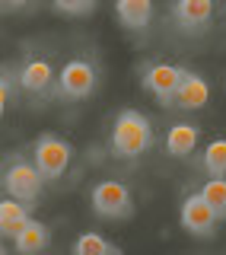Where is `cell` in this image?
<instances>
[{"label": "cell", "instance_id": "obj_1", "mask_svg": "<svg viewBox=\"0 0 226 255\" xmlns=\"http://www.w3.org/2000/svg\"><path fill=\"white\" fill-rule=\"evenodd\" d=\"M153 140V125L140 109H121L109 128V153L115 159H137L150 153Z\"/></svg>", "mask_w": 226, "mask_h": 255}, {"label": "cell", "instance_id": "obj_2", "mask_svg": "<svg viewBox=\"0 0 226 255\" xmlns=\"http://www.w3.org/2000/svg\"><path fill=\"white\" fill-rule=\"evenodd\" d=\"M0 185H3V195L19 198V201H26V204H35L48 182H45V175L38 172V166H35L32 156L10 153L3 159V179H0Z\"/></svg>", "mask_w": 226, "mask_h": 255}, {"label": "cell", "instance_id": "obj_3", "mask_svg": "<svg viewBox=\"0 0 226 255\" xmlns=\"http://www.w3.org/2000/svg\"><path fill=\"white\" fill-rule=\"evenodd\" d=\"M99 90V67L90 58H70L58 70V83H54V96L64 102H80L90 99Z\"/></svg>", "mask_w": 226, "mask_h": 255}, {"label": "cell", "instance_id": "obj_4", "mask_svg": "<svg viewBox=\"0 0 226 255\" xmlns=\"http://www.w3.org/2000/svg\"><path fill=\"white\" fill-rule=\"evenodd\" d=\"M32 159H35L38 172L45 175V182L51 185L74 163V143L67 137H61V134H54V131H45L32 140Z\"/></svg>", "mask_w": 226, "mask_h": 255}, {"label": "cell", "instance_id": "obj_5", "mask_svg": "<svg viewBox=\"0 0 226 255\" xmlns=\"http://www.w3.org/2000/svg\"><path fill=\"white\" fill-rule=\"evenodd\" d=\"M90 207H93L96 217H102V220H131L137 211L131 188L118 179L96 182L90 188Z\"/></svg>", "mask_w": 226, "mask_h": 255}, {"label": "cell", "instance_id": "obj_6", "mask_svg": "<svg viewBox=\"0 0 226 255\" xmlns=\"http://www.w3.org/2000/svg\"><path fill=\"white\" fill-rule=\"evenodd\" d=\"M179 223L188 236L195 239H214L217 236V227H220V214L211 207L201 191H191V195L182 198V207H179Z\"/></svg>", "mask_w": 226, "mask_h": 255}, {"label": "cell", "instance_id": "obj_7", "mask_svg": "<svg viewBox=\"0 0 226 255\" xmlns=\"http://www.w3.org/2000/svg\"><path fill=\"white\" fill-rule=\"evenodd\" d=\"M182 77H185V67L182 64H169V61H153V64H147V67L140 70L143 90H147L163 109H172Z\"/></svg>", "mask_w": 226, "mask_h": 255}, {"label": "cell", "instance_id": "obj_8", "mask_svg": "<svg viewBox=\"0 0 226 255\" xmlns=\"http://www.w3.org/2000/svg\"><path fill=\"white\" fill-rule=\"evenodd\" d=\"M16 77H19V90L29 96H54V83H58V70L51 67L48 58H38V54H29L22 58V64L16 67Z\"/></svg>", "mask_w": 226, "mask_h": 255}, {"label": "cell", "instance_id": "obj_9", "mask_svg": "<svg viewBox=\"0 0 226 255\" xmlns=\"http://www.w3.org/2000/svg\"><path fill=\"white\" fill-rule=\"evenodd\" d=\"M217 13V0H172L169 16L182 32H201Z\"/></svg>", "mask_w": 226, "mask_h": 255}, {"label": "cell", "instance_id": "obj_10", "mask_svg": "<svg viewBox=\"0 0 226 255\" xmlns=\"http://www.w3.org/2000/svg\"><path fill=\"white\" fill-rule=\"evenodd\" d=\"M211 102V83H207L201 74L185 67V77L179 83V93H175V102L172 109H182V112H198Z\"/></svg>", "mask_w": 226, "mask_h": 255}, {"label": "cell", "instance_id": "obj_11", "mask_svg": "<svg viewBox=\"0 0 226 255\" xmlns=\"http://www.w3.org/2000/svg\"><path fill=\"white\" fill-rule=\"evenodd\" d=\"M115 19L124 32H147L153 22V0H115Z\"/></svg>", "mask_w": 226, "mask_h": 255}, {"label": "cell", "instance_id": "obj_12", "mask_svg": "<svg viewBox=\"0 0 226 255\" xmlns=\"http://www.w3.org/2000/svg\"><path fill=\"white\" fill-rule=\"evenodd\" d=\"M201 143V128L195 122H175L166 134V153L172 159H188Z\"/></svg>", "mask_w": 226, "mask_h": 255}, {"label": "cell", "instance_id": "obj_13", "mask_svg": "<svg viewBox=\"0 0 226 255\" xmlns=\"http://www.w3.org/2000/svg\"><path fill=\"white\" fill-rule=\"evenodd\" d=\"M48 246H51V230L38 217H32L26 227L13 236V249L19 255H38V252H45Z\"/></svg>", "mask_w": 226, "mask_h": 255}, {"label": "cell", "instance_id": "obj_14", "mask_svg": "<svg viewBox=\"0 0 226 255\" xmlns=\"http://www.w3.org/2000/svg\"><path fill=\"white\" fill-rule=\"evenodd\" d=\"M29 207L32 204L19 201V198L3 195V201H0V233H3L6 243H13V236L32 220V211H29Z\"/></svg>", "mask_w": 226, "mask_h": 255}, {"label": "cell", "instance_id": "obj_15", "mask_svg": "<svg viewBox=\"0 0 226 255\" xmlns=\"http://www.w3.org/2000/svg\"><path fill=\"white\" fill-rule=\"evenodd\" d=\"M74 255H121V246H115V243H109L106 236H99V233H80L77 239H74Z\"/></svg>", "mask_w": 226, "mask_h": 255}, {"label": "cell", "instance_id": "obj_16", "mask_svg": "<svg viewBox=\"0 0 226 255\" xmlns=\"http://www.w3.org/2000/svg\"><path fill=\"white\" fill-rule=\"evenodd\" d=\"M198 166L204 169V175H226V137L207 143L198 156Z\"/></svg>", "mask_w": 226, "mask_h": 255}, {"label": "cell", "instance_id": "obj_17", "mask_svg": "<svg viewBox=\"0 0 226 255\" xmlns=\"http://www.w3.org/2000/svg\"><path fill=\"white\" fill-rule=\"evenodd\" d=\"M198 191L211 201V207L220 214V220H226V175H207Z\"/></svg>", "mask_w": 226, "mask_h": 255}, {"label": "cell", "instance_id": "obj_18", "mask_svg": "<svg viewBox=\"0 0 226 255\" xmlns=\"http://www.w3.org/2000/svg\"><path fill=\"white\" fill-rule=\"evenodd\" d=\"M48 3L58 16H67V19H86L99 10V0H48Z\"/></svg>", "mask_w": 226, "mask_h": 255}, {"label": "cell", "instance_id": "obj_19", "mask_svg": "<svg viewBox=\"0 0 226 255\" xmlns=\"http://www.w3.org/2000/svg\"><path fill=\"white\" fill-rule=\"evenodd\" d=\"M0 83H3V93H0V109H10L13 106V93H16V86H19V77H13V70L10 67H3V77H0Z\"/></svg>", "mask_w": 226, "mask_h": 255}, {"label": "cell", "instance_id": "obj_20", "mask_svg": "<svg viewBox=\"0 0 226 255\" xmlns=\"http://www.w3.org/2000/svg\"><path fill=\"white\" fill-rule=\"evenodd\" d=\"M35 3L38 0H0V10H3L6 16H13V13H29Z\"/></svg>", "mask_w": 226, "mask_h": 255}]
</instances>
